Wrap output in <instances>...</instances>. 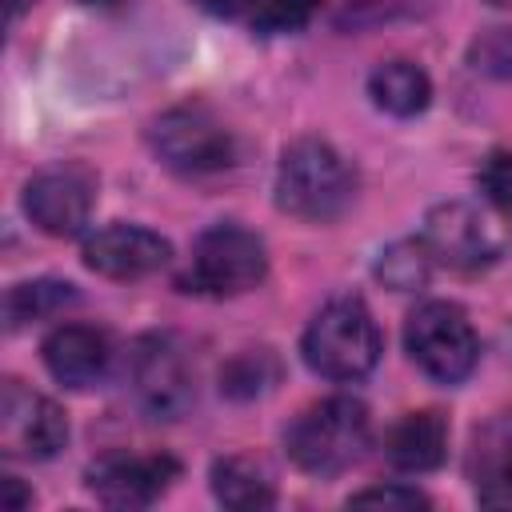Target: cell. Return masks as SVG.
I'll return each mask as SVG.
<instances>
[{
	"mask_svg": "<svg viewBox=\"0 0 512 512\" xmlns=\"http://www.w3.org/2000/svg\"><path fill=\"white\" fill-rule=\"evenodd\" d=\"M4 4H8V24H16V20L36 4V0H4Z\"/></svg>",
	"mask_w": 512,
	"mask_h": 512,
	"instance_id": "obj_26",
	"label": "cell"
},
{
	"mask_svg": "<svg viewBox=\"0 0 512 512\" xmlns=\"http://www.w3.org/2000/svg\"><path fill=\"white\" fill-rule=\"evenodd\" d=\"M44 368L68 388H92L112 364V336L96 324H60L40 344Z\"/></svg>",
	"mask_w": 512,
	"mask_h": 512,
	"instance_id": "obj_13",
	"label": "cell"
},
{
	"mask_svg": "<svg viewBox=\"0 0 512 512\" xmlns=\"http://www.w3.org/2000/svg\"><path fill=\"white\" fill-rule=\"evenodd\" d=\"M68 444V420L56 400L20 380L0 388V448L12 460H52Z\"/></svg>",
	"mask_w": 512,
	"mask_h": 512,
	"instance_id": "obj_10",
	"label": "cell"
},
{
	"mask_svg": "<svg viewBox=\"0 0 512 512\" xmlns=\"http://www.w3.org/2000/svg\"><path fill=\"white\" fill-rule=\"evenodd\" d=\"M476 188H480L484 204H492L496 212H512V152H504V148L488 152L476 172Z\"/></svg>",
	"mask_w": 512,
	"mask_h": 512,
	"instance_id": "obj_22",
	"label": "cell"
},
{
	"mask_svg": "<svg viewBox=\"0 0 512 512\" xmlns=\"http://www.w3.org/2000/svg\"><path fill=\"white\" fill-rule=\"evenodd\" d=\"M4 492H8V508H24V504L32 500L28 492H20V484H16V476H8V480H4Z\"/></svg>",
	"mask_w": 512,
	"mask_h": 512,
	"instance_id": "obj_25",
	"label": "cell"
},
{
	"mask_svg": "<svg viewBox=\"0 0 512 512\" xmlns=\"http://www.w3.org/2000/svg\"><path fill=\"white\" fill-rule=\"evenodd\" d=\"M468 468H472L480 504L512 508V420L508 416H500L476 432Z\"/></svg>",
	"mask_w": 512,
	"mask_h": 512,
	"instance_id": "obj_15",
	"label": "cell"
},
{
	"mask_svg": "<svg viewBox=\"0 0 512 512\" xmlns=\"http://www.w3.org/2000/svg\"><path fill=\"white\" fill-rule=\"evenodd\" d=\"M384 456L396 472H408V476L440 468L448 456V420L436 408L404 412L384 436Z\"/></svg>",
	"mask_w": 512,
	"mask_h": 512,
	"instance_id": "obj_14",
	"label": "cell"
},
{
	"mask_svg": "<svg viewBox=\"0 0 512 512\" xmlns=\"http://www.w3.org/2000/svg\"><path fill=\"white\" fill-rule=\"evenodd\" d=\"M268 276V248L244 224H212L192 244V264L180 276L184 292L240 296Z\"/></svg>",
	"mask_w": 512,
	"mask_h": 512,
	"instance_id": "obj_6",
	"label": "cell"
},
{
	"mask_svg": "<svg viewBox=\"0 0 512 512\" xmlns=\"http://www.w3.org/2000/svg\"><path fill=\"white\" fill-rule=\"evenodd\" d=\"M128 380H132L136 400H140L156 420H180V416L192 408V400H196L192 364H188L184 348H180L172 336H164V332L140 336V340L132 344Z\"/></svg>",
	"mask_w": 512,
	"mask_h": 512,
	"instance_id": "obj_8",
	"label": "cell"
},
{
	"mask_svg": "<svg viewBox=\"0 0 512 512\" xmlns=\"http://www.w3.org/2000/svg\"><path fill=\"white\" fill-rule=\"evenodd\" d=\"M420 240L436 264L452 272H480V268H492L508 252L512 228L504 224V212H496L492 204L444 200L428 208Z\"/></svg>",
	"mask_w": 512,
	"mask_h": 512,
	"instance_id": "obj_4",
	"label": "cell"
},
{
	"mask_svg": "<svg viewBox=\"0 0 512 512\" xmlns=\"http://www.w3.org/2000/svg\"><path fill=\"white\" fill-rule=\"evenodd\" d=\"M88 4H100V8H112V4H124V0H88Z\"/></svg>",
	"mask_w": 512,
	"mask_h": 512,
	"instance_id": "obj_27",
	"label": "cell"
},
{
	"mask_svg": "<svg viewBox=\"0 0 512 512\" xmlns=\"http://www.w3.org/2000/svg\"><path fill=\"white\" fill-rule=\"evenodd\" d=\"M276 380H280V360L272 348H240L220 368V392L232 400H256L272 392Z\"/></svg>",
	"mask_w": 512,
	"mask_h": 512,
	"instance_id": "obj_19",
	"label": "cell"
},
{
	"mask_svg": "<svg viewBox=\"0 0 512 512\" xmlns=\"http://www.w3.org/2000/svg\"><path fill=\"white\" fill-rule=\"evenodd\" d=\"M76 284L68 280H24L12 284L4 296V320L8 328H24L32 320H48L56 312H64L68 304H76Z\"/></svg>",
	"mask_w": 512,
	"mask_h": 512,
	"instance_id": "obj_18",
	"label": "cell"
},
{
	"mask_svg": "<svg viewBox=\"0 0 512 512\" xmlns=\"http://www.w3.org/2000/svg\"><path fill=\"white\" fill-rule=\"evenodd\" d=\"M148 144L164 168L180 176H208L232 164V132L204 104H176L160 112L148 128Z\"/></svg>",
	"mask_w": 512,
	"mask_h": 512,
	"instance_id": "obj_7",
	"label": "cell"
},
{
	"mask_svg": "<svg viewBox=\"0 0 512 512\" xmlns=\"http://www.w3.org/2000/svg\"><path fill=\"white\" fill-rule=\"evenodd\" d=\"M80 256L104 280H144L172 260V244L144 224H108L84 236Z\"/></svg>",
	"mask_w": 512,
	"mask_h": 512,
	"instance_id": "obj_12",
	"label": "cell"
},
{
	"mask_svg": "<svg viewBox=\"0 0 512 512\" xmlns=\"http://www.w3.org/2000/svg\"><path fill=\"white\" fill-rule=\"evenodd\" d=\"M356 200V172L352 164L316 136H300L280 152L276 164V208L308 220L328 224Z\"/></svg>",
	"mask_w": 512,
	"mask_h": 512,
	"instance_id": "obj_1",
	"label": "cell"
},
{
	"mask_svg": "<svg viewBox=\"0 0 512 512\" xmlns=\"http://www.w3.org/2000/svg\"><path fill=\"white\" fill-rule=\"evenodd\" d=\"M380 328L368 312V304L360 296H336L328 300L312 324L304 328V340H300V352H304V364L324 376V380H336V384H348V380H364L376 360H380Z\"/></svg>",
	"mask_w": 512,
	"mask_h": 512,
	"instance_id": "obj_3",
	"label": "cell"
},
{
	"mask_svg": "<svg viewBox=\"0 0 512 512\" xmlns=\"http://www.w3.org/2000/svg\"><path fill=\"white\" fill-rule=\"evenodd\" d=\"M368 96H372V104H376L380 112L408 120V116H420V112L428 108V100H432V80H428V72H424L420 64H412V60H384V64H376L372 76H368Z\"/></svg>",
	"mask_w": 512,
	"mask_h": 512,
	"instance_id": "obj_16",
	"label": "cell"
},
{
	"mask_svg": "<svg viewBox=\"0 0 512 512\" xmlns=\"http://www.w3.org/2000/svg\"><path fill=\"white\" fill-rule=\"evenodd\" d=\"M488 4H496V8H512V0H488Z\"/></svg>",
	"mask_w": 512,
	"mask_h": 512,
	"instance_id": "obj_28",
	"label": "cell"
},
{
	"mask_svg": "<svg viewBox=\"0 0 512 512\" xmlns=\"http://www.w3.org/2000/svg\"><path fill=\"white\" fill-rule=\"evenodd\" d=\"M404 348L412 364L440 380V384H460L472 376L480 360V340L468 320V312L452 300H424L408 312L404 320Z\"/></svg>",
	"mask_w": 512,
	"mask_h": 512,
	"instance_id": "obj_5",
	"label": "cell"
},
{
	"mask_svg": "<svg viewBox=\"0 0 512 512\" xmlns=\"http://www.w3.org/2000/svg\"><path fill=\"white\" fill-rule=\"evenodd\" d=\"M24 216L56 240H72L84 232L92 204H96V176L84 164H52L40 168L24 184Z\"/></svg>",
	"mask_w": 512,
	"mask_h": 512,
	"instance_id": "obj_9",
	"label": "cell"
},
{
	"mask_svg": "<svg viewBox=\"0 0 512 512\" xmlns=\"http://www.w3.org/2000/svg\"><path fill=\"white\" fill-rule=\"evenodd\" d=\"M188 4L200 8V12H208V16H220V20H244V24H252V16L260 12L264 0H188Z\"/></svg>",
	"mask_w": 512,
	"mask_h": 512,
	"instance_id": "obj_24",
	"label": "cell"
},
{
	"mask_svg": "<svg viewBox=\"0 0 512 512\" xmlns=\"http://www.w3.org/2000/svg\"><path fill=\"white\" fill-rule=\"evenodd\" d=\"M348 504H376V508H428L432 500L412 488V484H380V488H364V492H352Z\"/></svg>",
	"mask_w": 512,
	"mask_h": 512,
	"instance_id": "obj_23",
	"label": "cell"
},
{
	"mask_svg": "<svg viewBox=\"0 0 512 512\" xmlns=\"http://www.w3.org/2000/svg\"><path fill=\"white\" fill-rule=\"evenodd\" d=\"M372 440V420L356 396H324L292 416L284 428V448L292 464L308 476H336L352 468Z\"/></svg>",
	"mask_w": 512,
	"mask_h": 512,
	"instance_id": "obj_2",
	"label": "cell"
},
{
	"mask_svg": "<svg viewBox=\"0 0 512 512\" xmlns=\"http://www.w3.org/2000/svg\"><path fill=\"white\" fill-rule=\"evenodd\" d=\"M176 476L180 464L164 452H108L84 472L88 492L108 508H148L168 492Z\"/></svg>",
	"mask_w": 512,
	"mask_h": 512,
	"instance_id": "obj_11",
	"label": "cell"
},
{
	"mask_svg": "<svg viewBox=\"0 0 512 512\" xmlns=\"http://www.w3.org/2000/svg\"><path fill=\"white\" fill-rule=\"evenodd\" d=\"M212 496L224 508L256 512V508L276 504V484H272L268 468L256 464L252 456H224L212 464Z\"/></svg>",
	"mask_w": 512,
	"mask_h": 512,
	"instance_id": "obj_17",
	"label": "cell"
},
{
	"mask_svg": "<svg viewBox=\"0 0 512 512\" xmlns=\"http://www.w3.org/2000/svg\"><path fill=\"white\" fill-rule=\"evenodd\" d=\"M432 264H436V260L428 256V248H424L420 236H416V240H396V244H388V248L380 252V260H376V280H380L384 288H392V292H416V288L428 284Z\"/></svg>",
	"mask_w": 512,
	"mask_h": 512,
	"instance_id": "obj_20",
	"label": "cell"
},
{
	"mask_svg": "<svg viewBox=\"0 0 512 512\" xmlns=\"http://www.w3.org/2000/svg\"><path fill=\"white\" fill-rule=\"evenodd\" d=\"M316 12H320V0H264L248 28H252V32H264V36L300 32V28L312 24Z\"/></svg>",
	"mask_w": 512,
	"mask_h": 512,
	"instance_id": "obj_21",
	"label": "cell"
}]
</instances>
